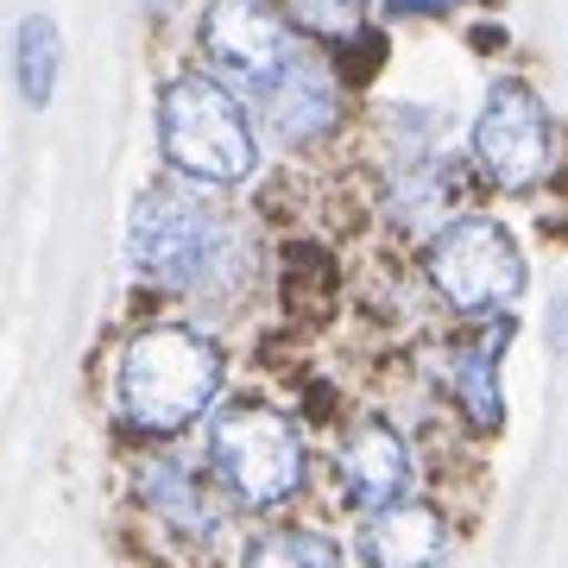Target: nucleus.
Segmentation results:
<instances>
[{
    "mask_svg": "<svg viewBox=\"0 0 568 568\" xmlns=\"http://www.w3.org/2000/svg\"><path fill=\"white\" fill-rule=\"evenodd\" d=\"M227 379L222 342L196 323H145L121 342L114 361V410L145 443H171L196 417H215Z\"/></svg>",
    "mask_w": 568,
    "mask_h": 568,
    "instance_id": "nucleus-2",
    "label": "nucleus"
},
{
    "mask_svg": "<svg viewBox=\"0 0 568 568\" xmlns=\"http://www.w3.org/2000/svg\"><path fill=\"white\" fill-rule=\"evenodd\" d=\"M291 26H304L316 39H347L361 26V0H284Z\"/></svg>",
    "mask_w": 568,
    "mask_h": 568,
    "instance_id": "nucleus-16",
    "label": "nucleus"
},
{
    "mask_svg": "<svg viewBox=\"0 0 568 568\" xmlns=\"http://www.w3.org/2000/svg\"><path fill=\"white\" fill-rule=\"evenodd\" d=\"M58 70H63V39L51 13H26L13 26V82H20L26 108H51L58 95Z\"/></svg>",
    "mask_w": 568,
    "mask_h": 568,
    "instance_id": "nucleus-13",
    "label": "nucleus"
},
{
    "mask_svg": "<svg viewBox=\"0 0 568 568\" xmlns=\"http://www.w3.org/2000/svg\"><path fill=\"white\" fill-rule=\"evenodd\" d=\"M260 95V114H265V133L284 145V152H310L323 145L335 126H342V82L316 51H297L272 82L253 89Z\"/></svg>",
    "mask_w": 568,
    "mask_h": 568,
    "instance_id": "nucleus-8",
    "label": "nucleus"
},
{
    "mask_svg": "<svg viewBox=\"0 0 568 568\" xmlns=\"http://www.w3.org/2000/svg\"><path fill=\"white\" fill-rule=\"evenodd\" d=\"M392 13H448V7H462V0H386Z\"/></svg>",
    "mask_w": 568,
    "mask_h": 568,
    "instance_id": "nucleus-18",
    "label": "nucleus"
},
{
    "mask_svg": "<svg viewBox=\"0 0 568 568\" xmlns=\"http://www.w3.org/2000/svg\"><path fill=\"white\" fill-rule=\"evenodd\" d=\"M215 480V474H209ZM203 474L190 462H178V455H152V462L140 467V480H133V493H140V511L152 518V525H164L178 544H196L203 549L209 537H215V525H222V487H209Z\"/></svg>",
    "mask_w": 568,
    "mask_h": 568,
    "instance_id": "nucleus-10",
    "label": "nucleus"
},
{
    "mask_svg": "<svg viewBox=\"0 0 568 568\" xmlns=\"http://www.w3.org/2000/svg\"><path fill=\"white\" fill-rule=\"evenodd\" d=\"M209 474L241 511H278L310 480V448L297 417L265 398H227L209 417Z\"/></svg>",
    "mask_w": 568,
    "mask_h": 568,
    "instance_id": "nucleus-3",
    "label": "nucleus"
},
{
    "mask_svg": "<svg viewBox=\"0 0 568 568\" xmlns=\"http://www.w3.org/2000/svg\"><path fill=\"white\" fill-rule=\"evenodd\" d=\"M511 335V316L499 328H474V335H462V342H448L443 366H436V379H443L448 405L467 417V429H480V436H493V429L506 424V392H499V347H506Z\"/></svg>",
    "mask_w": 568,
    "mask_h": 568,
    "instance_id": "nucleus-12",
    "label": "nucleus"
},
{
    "mask_svg": "<svg viewBox=\"0 0 568 568\" xmlns=\"http://www.w3.org/2000/svg\"><path fill=\"white\" fill-rule=\"evenodd\" d=\"M410 480H417V462H410L405 429L392 417H361V424L342 429L335 443V487L354 511H386L398 499H410Z\"/></svg>",
    "mask_w": 568,
    "mask_h": 568,
    "instance_id": "nucleus-9",
    "label": "nucleus"
},
{
    "mask_svg": "<svg viewBox=\"0 0 568 568\" xmlns=\"http://www.w3.org/2000/svg\"><path fill=\"white\" fill-rule=\"evenodd\" d=\"M448 544H455V530L436 499H398L386 511H366L354 549L366 568H436L448 562Z\"/></svg>",
    "mask_w": 568,
    "mask_h": 568,
    "instance_id": "nucleus-11",
    "label": "nucleus"
},
{
    "mask_svg": "<svg viewBox=\"0 0 568 568\" xmlns=\"http://www.w3.org/2000/svg\"><path fill=\"white\" fill-rule=\"evenodd\" d=\"M474 164L493 178V190H511V196L537 190L556 171V126L530 82L506 77L487 89V108L474 121Z\"/></svg>",
    "mask_w": 568,
    "mask_h": 568,
    "instance_id": "nucleus-6",
    "label": "nucleus"
},
{
    "mask_svg": "<svg viewBox=\"0 0 568 568\" xmlns=\"http://www.w3.org/2000/svg\"><path fill=\"white\" fill-rule=\"evenodd\" d=\"M126 260L152 284L178 291V297H203L227 304L246 291L253 253H246L241 215L190 196V190H145L126 222Z\"/></svg>",
    "mask_w": 568,
    "mask_h": 568,
    "instance_id": "nucleus-1",
    "label": "nucleus"
},
{
    "mask_svg": "<svg viewBox=\"0 0 568 568\" xmlns=\"http://www.w3.org/2000/svg\"><path fill=\"white\" fill-rule=\"evenodd\" d=\"M342 291V272L323 246H284V310L297 316H323Z\"/></svg>",
    "mask_w": 568,
    "mask_h": 568,
    "instance_id": "nucleus-15",
    "label": "nucleus"
},
{
    "mask_svg": "<svg viewBox=\"0 0 568 568\" xmlns=\"http://www.w3.org/2000/svg\"><path fill=\"white\" fill-rule=\"evenodd\" d=\"M241 568H347V556L316 525H272L246 544Z\"/></svg>",
    "mask_w": 568,
    "mask_h": 568,
    "instance_id": "nucleus-14",
    "label": "nucleus"
},
{
    "mask_svg": "<svg viewBox=\"0 0 568 568\" xmlns=\"http://www.w3.org/2000/svg\"><path fill=\"white\" fill-rule=\"evenodd\" d=\"M544 347L549 354H568V297H556L544 310Z\"/></svg>",
    "mask_w": 568,
    "mask_h": 568,
    "instance_id": "nucleus-17",
    "label": "nucleus"
},
{
    "mask_svg": "<svg viewBox=\"0 0 568 568\" xmlns=\"http://www.w3.org/2000/svg\"><path fill=\"white\" fill-rule=\"evenodd\" d=\"M424 278L455 316L493 323V316H511V304L525 297V253H518V241L499 222L462 215V222L429 234Z\"/></svg>",
    "mask_w": 568,
    "mask_h": 568,
    "instance_id": "nucleus-5",
    "label": "nucleus"
},
{
    "mask_svg": "<svg viewBox=\"0 0 568 568\" xmlns=\"http://www.w3.org/2000/svg\"><path fill=\"white\" fill-rule=\"evenodd\" d=\"M203 58L209 70L234 77L241 89H260L297 58L291 13L278 0H209L203 13Z\"/></svg>",
    "mask_w": 568,
    "mask_h": 568,
    "instance_id": "nucleus-7",
    "label": "nucleus"
},
{
    "mask_svg": "<svg viewBox=\"0 0 568 568\" xmlns=\"http://www.w3.org/2000/svg\"><path fill=\"white\" fill-rule=\"evenodd\" d=\"M159 152L164 164L190 183H215V190H234V183L253 178L260 164V140H253V121L246 108L234 102V89L203 70H183L171 77L159 102Z\"/></svg>",
    "mask_w": 568,
    "mask_h": 568,
    "instance_id": "nucleus-4",
    "label": "nucleus"
}]
</instances>
